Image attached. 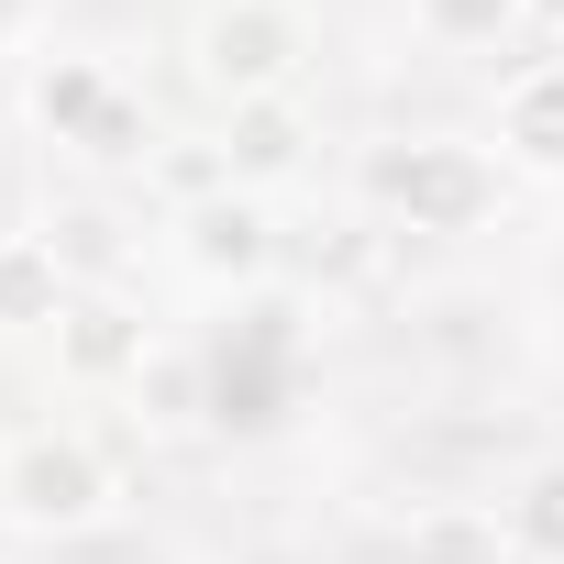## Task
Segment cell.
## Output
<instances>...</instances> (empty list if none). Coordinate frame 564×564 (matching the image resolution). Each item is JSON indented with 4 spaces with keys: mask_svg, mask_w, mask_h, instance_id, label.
<instances>
[{
    "mask_svg": "<svg viewBox=\"0 0 564 564\" xmlns=\"http://www.w3.org/2000/svg\"><path fill=\"white\" fill-rule=\"evenodd\" d=\"M122 399H133V421H144V432H199V421H210V355L155 344V355H144V377H133Z\"/></svg>",
    "mask_w": 564,
    "mask_h": 564,
    "instance_id": "11",
    "label": "cell"
},
{
    "mask_svg": "<svg viewBox=\"0 0 564 564\" xmlns=\"http://www.w3.org/2000/svg\"><path fill=\"white\" fill-rule=\"evenodd\" d=\"M45 344H56V377H67V388H133L144 355H155V333H144V311H133L122 289H78Z\"/></svg>",
    "mask_w": 564,
    "mask_h": 564,
    "instance_id": "6",
    "label": "cell"
},
{
    "mask_svg": "<svg viewBox=\"0 0 564 564\" xmlns=\"http://www.w3.org/2000/svg\"><path fill=\"white\" fill-rule=\"evenodd\" d=\"M45 243H56V265L78 276V289H111V276H122V210H111V199L56 210V221H45Z\"/></svg>",
    "mask_w": 564,
    "mask_h": 564,
    "instance_id": "14",
    "label": "cell"
},
{
    "mask_svg": "<svg viewBox=\"0 0 564 564\" xmlns=\"http://www.w3.org/2000/svg\"><path fill=\"white\" fill-rule=\"evenodd\" d=\"M520 23H531V0H410V34L432 56H498L520 45Z\"/></svg>",
    "mask_w": 564,
    "mask_h": 564,
    "instance_id": "12",
    "label": "cell"
},
{
    "mask_svg": "<svg viewBox=\"0 0 564 564\" xmlns=\"http://www.w3.org/2000/svg\"><path fill=\"white\" fill-rule=\"evenodd\" d=\"M498 520H509V553H520V564H564V454H531V465L509 476Z\"/></svg>",
    "mask_w": 564,
    "mask_h": 564,
    "instance_id": "13",
    "label": "cell"
},
{
    "mask_svg": "<svg viewBox=\"0 0 564 564\" xmlns=\"http://www.w3.org/2000/svg\"><path fill=\"white\" fill-rule=\"evenodd\" d=\"M399 564H520V553H509V520L487 498H421L399 520Z\"/></svg>",
    "mask_w": 564,
    "mask_h": 564,
    "instance_id": "9",
    "label": "cell"
},
{
    "mask_svg": "<svg viewBox=\"0 0 564 564\" xmlns=\"http://www.w3.org/2000/svg\"><path fill=\"white\" fill-rule=\"evenodd\" d=\"M78 300V276L56 265L45 232H0V333H56Z\"/></svg>",
    "mask_w": 564,
    "mask_h": 564,
    "instance_id": "10",
    "label": "cell"
},
{
    "mask_svg": "<svg viewBox=\"0 0 564 564\" xmlns=\"http://www.w3.org/2000/svg\"><path fill=\"white\" fill-rule=\"evenodd\" d=\"M177 265L199 276V289H221V300H254L265 276L289 265V232H276V199H254V188H221V199L177 210Z\"/></svg>",
    "mask_w": 564,
    "mask_h": 564,
    "instance_id": "5",
    "label": "cell"
},
{
    "mask_svg": "<svg viewBox=\"0 0 564 564\" xmlns=\"http://www.w3.org/2000/svg\"><path fill=\"white\" fill-rule=\"evenodd\" d=\"M188 67L221 111L243 100H289L300 67H311V12L300 0H210V12L188 23Z\"/></svg>",
    "mask_w": 564,
    "mask_h": 564,
    "instance_id": "4",
    "label": "cell"
},
{
    "mask_svg": "<svg viewBox=\"0 0 564 564\" xmlns=\"http://www.w3.org/2000/svg\"><path fill=\"white\" fill-rule=\"evenodd\" d=\"M355 188L388 232H432V243L498 232V210H509V166L476 133H388V144H366Z\"/></svg>",
    "mask_w": 564,
    "mask_h": 564,
    "instance_id": "1",
    "label": "cell"
},
{
    "mask_svg": "<svg viewBox=\"0 0 564 564\" xmlns=\"http://www.w3.org/2000/svg\"><path fill=\"white\" fill-rule=\"evenodd\" d=\"M221 166H232V188H254V199H265L276 177H300V166H311V111H300V89L221 111Z\"/></svg>",
    "mask_w": 564,
    "mask_h": 564,
    "instance_id": "8",
    "label": "cell"
},
{
    "mask_svg": "<svg viewBox=\"0 0 564 564\" xmlns=\"http://www.w3.org/2000/svg\"><path fill=\"white\" fill-rule=\"evenodd\" d=\"M487 155H498L509 177H564V56H531V67L498 78Z\"/></svg>",
    "mask_w": 564,
    "mask_h": 564,
    "instance_id": "7",
    "label": "cell"
},
{
    "mask_svg": "<svg viewBox=\"0 0 564 564\" xmlns=\"http://www.w3.org/2000/svg\"><path fill=\"white\" fill-rule=\"evenodd\" d=\"M122 520V476L89 432H12L0 443V531H23V542H89Z\"/></svg>",
    "mask_w": 564,
    "mask_h": 564,
    "instance_id": "3",
    "label": "cell"
},
{
    "mask_svg": "<svg viewBox=\"0 0 564 564\" xmlns=\"http://www.w3.org/2000/svg\"><path fill=\"white\" fill-rule=\"evenodd\" d=\"M144 177H155V188H166L177 210H199V199H221V188H232V166H221V144H166V155H155Z\"/></svg>",
    "mask_w": 564,
    "mask_h": 564,
    "instance_id": "15",
    "label": "cell"
},
{
    "mask_svg": "<svg viewBox=\"0 0 564 564\" xmlns=\"http://www.w3.org/2000/svg\"><path fill=\"white\" fill-rule=\"evenodd\" d=\"M34 12H45V0H0V45H23V34H34Z\"/></svg>",
    "mask_w": 564,
    "mask_h": 564,
    "instance_id": "16",
    "label": "cell"
},
{
    "mask_svg": "<svg viewBox=\"0 0 564 564\" xmlns=\"http://www.w3.org/2000/svg\"><path fill=\"white\" fill-rule=\"evenodd\" d=\"M23 122H34L56 155L100 166V177H144V166L166 155V133H155L144 89H133L111 56H78V45L34 56V78H23Z\"/></svg>",
    "mask_w": 564,
    "mask_h": 564,
    "instance_id": "2",
    "label": "cell"
}]
</instances>
